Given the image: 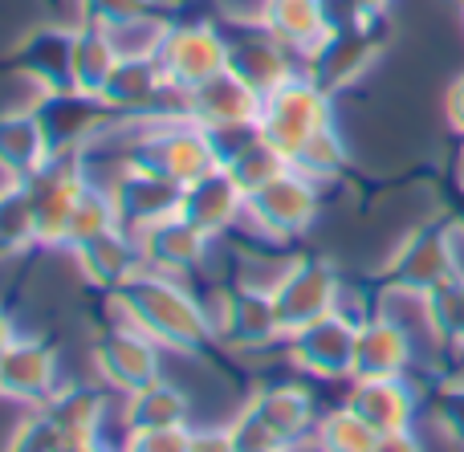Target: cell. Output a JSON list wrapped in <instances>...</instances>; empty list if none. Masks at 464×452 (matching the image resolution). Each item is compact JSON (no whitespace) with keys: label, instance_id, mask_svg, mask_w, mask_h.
<instances>
[{"label":"cell","instance_id":"obj_17","mask_svg":"<svg viewBox=\"0 0 464 452\" xmlns=\"http://www.w3.org/2000/svg\"><path fill=\"white\" fill-rule=\"evenodd\" d=\"M245 204L248 192L232 179L228 168H212L204 176H196L192 184H184V200H179V216L192 220L196 228H204L208 236H228L232 228L245 225Z\"/></svg>","mask_w":464,"mask_h":452},{"label":"cell","instance_id":"obj_18","mask_svg":"<svg viewBox=\"0 0 464 452\" xmlns=\"http://www.w3.org/2000/svg\"><path fill=\"white\" fill-rule=\"evenodd\" d=\"M73 261H78V274L86 277L90 290L106 293H119L127 282H135L139 274L147 269L143 261V245H139V233L130 228H111V233L94 236V241L78 245L73 249Z\"/></svg>","mask_w":464,"mask_h":452},{"label":"cell","instance_id":"obj_5","mask_svg":"<svg viewBox=\"0 0 464 452\" xmlns=\"http://www.w3.org/2000/svg\"><path fill=\"white\" fill-rule=\"evenodd\" d=\"M354 334H359V318L343 314V310H330V314L289 331L285 342H281V355L305 380H322V383L351 380Z\"/></svg>","mask_w":464,"mask_h":452},{"label":"cell","instance_id":"obj_25","mask_svg":"<svg viewBox=\"0 0 464 452\" xmlns=\"http://www.w3.org/2000/svg\"><path fill=\"white\" fill-rule=\"evenodd\" d=\"M53 159L45 127H41L33 106H13L0 111V176L5 179H29Z\"/></svg>","mask_w":464,"mask_h":452},{"label":"cell","instance_id":"obj_16","mask_svg":"<svg viewBox=\"0 0 464 452\" xmlns=\"http://www.w3.org/2000/svg\"><path fill=\"white\" fill-rule=\"evenodd\" d=\"M139 245H143L147 269L192 282V277L208 265L212 249H217V236H208L204 228H196L192 220H184V216H168V220H160V225L143 228Z\"/></svg>","mask_w":464,"mask_h":452},{"label":"cell","instance_id":"obj_47","mask_svg":"<svg viewBox=\"0 0 464 452\" xmlns=\"http://www.w3.org/2000/svg\"><path fill=\"white\" fill-rule=\"evenodd\" d=\"M269 452H297V448H269Z\"/></svg>","mask_w":464,"mask_h":452},{"label":"cell","instance_id":"obj_20","mask_svg":"<svg viewBox=\"0 0 464 452\" xmlns=\"http://www.w3.org/2000/svg\"><path fill=\"white\" fill-rule=\"evenodd\" d=\"M21 78L37 86V94L73 90V24H37L24 33L13 53Z\"/></svg>","mask_w":464,"mask_h":452},{"label":"cell","instance_id":"obj_31","mask_svg":"<svg viewBox=\"0 0 464 452\" xmlns=\"http://www.w3.org/2000/svg\"><path fill=\"white\" fill-rule=\"evenodd\" d=\"M375 445H379V432L362 416H354L346 404L322 412L310 437V448L318 452H375Z\"/></svg>","mask_w":464,"mask_h":452},{"label":"cell","instance_id":"obj_45","mask_svg":"<svg viewBox=\"0 0 464 452\" xmlns=\"http://www.w3.org/2000/svg\"><path fill=\"white\" fill-rule=\"evenodd\" d=\"M21 326H16V318H13V310H8L5 306V302H0V351H5L8 347V342H16V339H21Z\"/></svg>","mask_w":464,"mask_h":452},{"label":"cell","instance_id":"obj_41","mask_svg":"<svg viewBox=\"0 0 464 452\" xmlns=\"http://www.w3.org/2000/svg\"><path fill=\"white\" fill-rule=\"evenodd\" d=\"M204 135H208L217 163L225 168V163L237 159L248 143H256V139H261V127H256V122H228V127H208Z\"/></svg>","mask_w":464,"mask_h":452},{"label":"cell","instance_id":"obj_19","mask_svg":"<svg viewBox=\"0 0 464 452\" xmlns=\"http://www.w3.org/2000/svg\"><path fill=\"white\" fill-rule=\"evenodd\" d=\"M261 114V94L237 78L232 70H220L217 78L179 94V119L196 122L200 130L228 127V122H256Z\"/></svg>","mask_w":464,"mask_h":452},{"label":"cell","instance_id":"obj_36","mask_svg":"<svg viewBox=\"0 0 464 452\" xmlns=\"http://www.w3.org/2000/svg\"><path fill=\"white\" fill-rule=\"evenodd\" d=\"M5 452H62V432L49 420L45 408H24V416L16 420Z\"/></svg>","mask_w":464,"mask_h":452},{"label":"cell","instance_id":"obj_30","mask_svg":"<svg viewBox=\"0 0 464 452\" xmlns=\"http://www.w3.org/2000/svg\"><path fill=\"white\" fill-rule=\"evenodd\" d=\"M37 216H33V200L24 179H5L0 184V261L24 257L37 249Z\"/></svg>","mask_w":464,"mask_h":452},{"label":"cell","instance_id":"obj_8","mask_svg":"<svg viewBox=\"0 0 464 452\" xmlns=\"http://www.w3.org/2000/svg\"><path fill=\"white\" fill-rule=\"evenodd\" d=\"M90 184V171L82 155H53L41 171L24 179L33 200V216H37V241L41 249H65V228L78 208L82 192Z\"/></svg>","mask_w":464,"mask_h":452},{"label":"cell","instance_id":"obj_37","mask_svg":"<svg viewBox=\"0 0 464 452\" xmlns=\"http://www.w3.org/2000/svg\"><path fill=\"white\" fill-rule=\"evenodd\" d=\"M196 285V302H200V314L208 334L217 339V347L228 334V318H232V298H237V282H220V277H208V282H192Z\"/></svg>","mask_w":464,"mask_h":452},{"label":"cell","instance_id":"obj_27","mask_svg":"<svg viewBox=\"0 0 464 452\" xmlns=\"http://www.w3.org/2000/svg\"><path fill=\"white\" fill-rule=\"evenodd\" d=\"M119 424L122 432L135 428H179V424H192V396H188L179 383H171L168 375L147 388L122 396L119 408Z\"/></svg>","mask_w":464,"mask_h":452},{"label":"cell","instance_id":"obj_15","mask_svg":"<svg viewBox=\"0 0 464 452\" xmlns=\"http://www.w3.org/2000/svg\"><path fill=\"white\" fill-rule=\"evenodd\" d=\"M248 412L261 416V424L281 440L285 448H305L318 424V399L302 380H269L248 391Z\"/></svg>","mask_w":464,"mask_h":452},{"label":"cell","instance_id":"obj_33","mask_svg":"<svg viewBox=\"0 0 464 452\" xmlns=\"http://www.w3.org/2000/svg\"><path fill=\"white\" fill-rule=\"evenodd\" d=\"M294 168L302 171V176H310L314 184H330V179L343 176L346 171V139L338 135L334 122L322 127L318 135L305 139V147L294 155Z\"/></svg>","mask_w":464,"mask_h":452},{"label":"cell","instance_id":"obj_26","mask_svg":"<svg viewBox=\"0 0 464 452\" xmlns=\"http://www.w3.org/2000/svg\"><path fill=\"white\" fill-rule=\"evenodd\" d=\"M354 416L371 424V428L383 437V432H403L411 424V408H416V396L403 383V375H392V380H351V391L343 399Z\"/></svg>","mask_w":464,"mask_h":452},{"label":"cell","instance_id":"obj_44","mask_svg":"<svg viewBox=\"0 0 464 452\" xmlns=\"http://www.w3.org/2000/svg\"><path fill=\"white\" fill-rule=\"evenodd\" d=\"M375 452H420V445H416V437L403 428V432H383V437H379V445H375Z\"/></svg>","mask_w":464,"mask_h":452},{"label":"cell","instance_id":"obj_24","mask_svg":"<svg viewBox=\"0 0 464 452\" xmlns=\"http://www.w3.org/2000/svg\"><path fill=\"white\" fill-rule=\"evenodd\" d=\"M408 359H411V339L395 318L387 314L359 318L351 380H392V375H403Z\"/></svg>","mask_w":464,"mask_h":452},{"label":"cell","instance_id":"obj_40","mask_svg":"<svg viewBox=\"0 0 464 452\" xmlns=\"http://www.w3.org/2000/svg\"><path fill=\"white\" fill-rule=\"evenodd\" d=\"M155 0H78V21H94V24H122L130 16L151 13Z\"/></svg>","mask_w":464,"mask_h":452},{"label":"cell","instance_id":"obj_39","mask_svg":"<svg viewBox=\"0 0 464 452\" xmlns=\"http://www.w3.org/2000/svg\"><path fill=\"white\" fill-rule=\"evenodd\" d=\"M228 437H232V448H237V452H269V448H285V445H281V440L261 424V416L248 412L245 404H240V412L228 420Z\"/></svg>","mask_w":464,"mask_h":452},{"label":"cell","instance_id":"obj_3","mask_svg":"<svg viewBox=\"0 0 464 452\" xmlns=\"http://www.w3.org/2000/svg\"><path fill=\"white\" fill-rule=\"evenodd\" d=\"M330 122H334V94L322 90L305 70L294 73L289 82H281L277 90H269L261 98V114H256L261 139L269 147H277L289 163L305 147V139L318 135Z\"/></svg>","mask_w":464,"mask_h":452},{"label":"cell","instance_id":"obj_29","mask_svg":"<svg viewBox=\"0 0 464 452\" xmlns=\"http://www.w3.org/2000/svg\"><path fill=\"white\" fill-rule=\"evenodd\" d=\"M444 269H449V245L436 233H416L392 257V277L403 290H416V293H432L444 282Z\"/></svg>","mask_w":464,"mask_h":452},{"label":"cell","instance_id":"obj_35","mask_svg":"<svg viewBox=\"0 0 464 452\" xmlns=\"http://www.w3.org/2000/svg\"><path fill=\"white\" fill-rule=\"evenodd\" d=\"M225 168L232 171V179H237L245 192H256V188H265L269 179H277L281 171L289 168V159L277 151V147L265 143V139H256V143H248L237 159L225 163Z\"/></svg>","mask_w":464,"mask_h":452},{"label":"cell","instance_id":"obj_13","mask_svg":"<svg viewBox=\"0 0 464 452\" xmlns=\"http://www.w3.org/2000/svg\"><path fill=\"white\" fill-rule=\"evenodd\" d=\"M102 184H106V192H111V200H114L119 225L130 228V233H143V228L160 225V220L179 216L184 184L160 176V171L135 168V163H119Z\"/></svg>","mask_w":464,"mask_h":452},{"label":"cell","instance_id":"obj_42","mask_svg":"<svg viewBox=\"0 0 464 452\" xmlns=\"http://www.w3.org/2000/svg\"><path fill=\"white\" fill-rule=\"evenodd\" d=\"M192 452H237L228 437V424H204L192 428Z\"/></svg>","mask_w":464,"mask_h":452},{"label":"cell","instance_id":"obj_32","mask_svg":"<svg viewBox=\"0 0 464 452\" xmlns=\"http://www.w3.org/2000/svg\"><path fill=\"white\" fill-rule=\"evenodd\" d=\"M111 228H119L114 200H111V192H106L102 179L90 176L86 192H82L78 208H73V216H70V228H65V253H73L78 245H86V241H94V236L111 233Z\"/></svg>","mask_w":464,"mask_h":452},{"label":"cell","instance_id":"obj_10","mask_svg":"<svg viewBox=\"0 0 464 452\" xmlns=\"http://www.w3.org/2000/svg\"><path fill=\"white\" fill-rule=\"evenodd\" d=\"M41 127H45L49 151L53 155H82L90 143L106 135L111 127H119V114L102 102L98 94H82V90H53L41 94L33 102Z\"/></svg>","mask_w":464,"mask_h":452},{"label":"cell","instance_id":"obj_43","mask_svg":"<svg viewBox=\"0 0 464 452\" xmlns=\"http://www.w3.org/2000/svg\"><path fill=\"white\" fill-rule=\"evenodd\" d=\"M334 5H338V21H375L387 0H334Z\"/></svg>","mask_w":464,"mask_h":452},{"label":"cell","instance_id":"obj_1","mask_svg":"<svg viewBox=\"0 0 464 452\" xmlns=\"http://www.w3.org/2000/svg\"><path fill=\"white\" fill-rule=\"evenodd\" d=\"M106 314H111V322L135 326L176 355H204L208 347H217V339L204 326L196 285L184 277L143 269L119 293H106Z\"/></svg>","mask_w":464,"mask_h":452},{"label":"cell","instance_id":"obj_28","mask_svg":"<svg viewBox=\"0 0 464 452\" xmlns=\"http://www.w3.org/2000/svg\"><path fill=\"white\" fill-rule=\"evenodd\" d=\"M114 65H119V49H114L106 24L73 21V90L102 98V86L111 82Z\"/></svg>","mask_w":464,"mask_h":452},{"label":"cell","instance_id":"obj_14","mask_svg":"<svg viewBox=\"0 0 464 452\" xmlns=\"http://www.w3.org/2000/svg\"><path fill=\"white\" fill-rule=\"evenodd\" d=\"M379 53V37L371 33V21H334V29L314 45V53L302 62V70L318 82L322 90L338 94L351 82L362 78Z\"/></svg>","mask_w":464,"mask_h":452},{"label":"cell","instance_id":"obj_6","mask_svg":"<svg viewBox=\"0 0 464 452\" xmlns=\"http://www.w3.org/2000/svg\"><path fill=\"white\" fill-rule=\"evenodd\" d=\"M90 359L106 391L130 396L147 383L163 380V347L127 322H106L90 342Z\"/></svg>","mask_w":464,"mask_h":452},{"label":"cell","instance_id":"obj_46","mask_svg":"<svg viewBox=\"0 0 464 452\" xmlns=\"http://www.w3.org/2000/svg\"><path fill=\"white\" fill-rule=\"evenodd\" d=\"M94 452H119V445H102V448H94Z\"/></svg>","mask_w":464,"mask_h":452},{"label":"cell","instance_id":"obj_2","mask_svg":"<svg viewBox=\"0 0 464 452\" xmlns=\"http://www.w3.org/2000/svg\"><path fill=\"white\" fill-rule=\"evenodd\" d=\"M130 135L119 139V155H114V168L119 163H135V168L160 171V176L176 179V184H192L196 176L220 168L212 143L196 122L179 119V114H163V119H143L130 122Z\"/></svg>","mask_w":464,"mask_h":452},{"label":"cell","instance_id":"obj_21","mask_svg":"<svg viewBox=\"0 0 464 452\" xmlns=\"http://www.w3.org/2000/svg\"><path fill=\"white\" fill-rule=\"evenodd\" d=\"M62 432V452H94L106 440V388L62 383L49 404H41Z\"/></svg>","mask_w":464,"mask_h":452},{"label":"cell","instance_id":"obj_7","mask_svg":"<svg viewBox=\"0 0 464 452\" xmlns=\"http://www.w3.org/2000/svg\"><path fill=\"white\" fill-rule=\"evenodd\" d=\"M155 62H160L168 86L176 94H184V90L200 86V82L217 78L220 70H228L225 29L212 21H171Z\"/></svg>","mask_w":464,"mask_h":452},{"label":"cell","instance_id":"obj_38","mask_svg":"<svg viewBox=\"0 0 464 452\" xmlns=\"http://www.w3.org/2000/svg\"><path fill=\"white\" fill-rule=\"evenodd\" d=\"M119 452H192V424H179V428L122 432Z\"/></svg>","mask_w":464,"mask_h":452},{"label":"cell","instance_id":"obj_9","mask_svg":"<svg viewBox=\"0 0 464 452\" xmlns=\"http://www.w3.org/2000/svg\"><path fill=\"white\" fill-rule=\"evenodd\" d=\"M220 29L228 41V70L261 98L277 90L281 82H289L294 73H302V57L289 45H281L256 16H240V21H228Z\"/></svg>","mask_w":464,"mask_h":452},{"label":"cell","instance_id":"obj_22","mask_svg":"<svg viewBox=\"0 0 464 452\" xmlns=\"http://www.w3.org/2000/svg\"><path fill=\"white\" fill-rule=\"evenodd\" d=\"M281 342H285V326H281L273 290H265V285L237 282L228 334H225V342H220V347L237 351V355H261V351L281 347Z\"/></svg>","mask_w":464,"mask_h":452},{"label":"cell","instance_id":"obj_11","mask_svg":"<svg viewBox=\"0 0 464 452\" xmlns=\"http://www.w3.org/2000/svg\"><path fill=\"white\" fill-rule=\"evenodd\" d=\"M273 302L289 334L330 310H343V277L326 257H294L273 282Z\"/></svg>","mask_w":464,"mask_h":452},{"label":"cell","instance_id":"obj_4","mask_svg":"<svg viewBox=\"0 0 464 452\" xmlns=\"http://www.w3.org/2000/svg\"><path fill=\"white\" fill-rule=\"evenodd\" d=\"M318 204H322V184H314L310 176H302V171L289 163L277 179H269L265 188L248 192L245 228H253V233L269 245L297 241L302 233L314 228Z\"/></svg>","mask_w":464,"mask_h":452},{"label":"cell","instance_id":"obj_12","mask_svg":"<svg viewBox=\"0 0 464 452\" xmlns=\"http://www.w3.org/2000/svg\"><path fill=\"white\" fill-rule=\"evenodd\" d=\"M62 388L57 347L41 334H21L0 351V399L21 408H41Z\"/></svg>","mask_w":464,"mask_h":452},{"label":"cell","instance_id":"obj_34","mask_svg":"<svg viewBox=\"0 0 464 452\" xmlns=\"http://www.w3.org/2000/svg\"><path fill=\"white\" fill-rule=\"evenodd\" d=\"M168 29H171V21L151 8V13H143V16H130V21H122V24H111L106 33H111L119 57H155L163 45V37H168Z\"/></svg>","mask_w":464,"mask_h":452},{"label":"cell","instance_id":"obj_23","mask_svg":"<svg viewBox=\"0 0 464 452\" xmlns=\"http://www.w3.org/2000/svg\"><path fill=\"white\" fill-rule=\"evenodd\" d=\"M256 21L305 62L338 16L334 0H256Z\"/></svg>","mask_w":464,"mask_h":452}]
</instances>
